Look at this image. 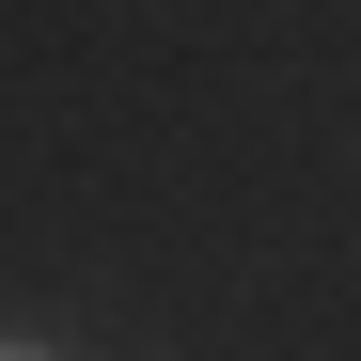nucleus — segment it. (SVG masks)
Instances as JSON below:
<instances>
[{"instance_id":"obj_1","label":"nucleus","mask_w":361,"mask_h":361,"mask_svg":"<svg viewBox=\"0 0 361 361\" xmlns=\"http://www.w3.org/2000/svg\"><path fill=\"white\" fill-rule=\"evenodd\" d=\"M0 361H47V345H0Z\"/></svg>"}]
</instances>
